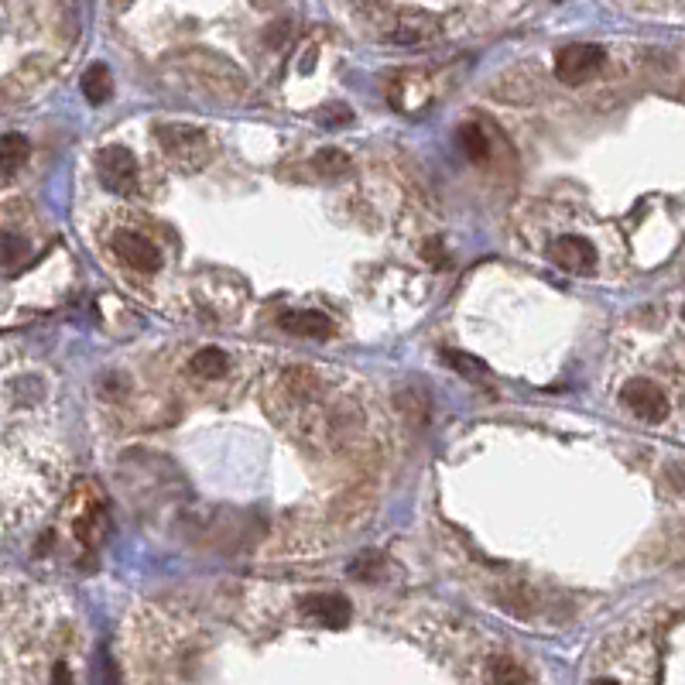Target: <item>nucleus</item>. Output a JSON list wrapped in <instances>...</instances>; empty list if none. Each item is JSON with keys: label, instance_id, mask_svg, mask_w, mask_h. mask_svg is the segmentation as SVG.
Returning <instances> with one entry per match:
<instances>
[{"label": "nucleus", "instance_id": "nucleus-11", "mask_svg": "<svg viewBox=\"0 0 685 685\" xmlns=\"http://www.w3.org/2000/svg\"><path fill=\"white\" fill-rule=\"evenodd\" d=\"M192 374L203 377V381H220L223 374H227V353L216 350V346H206V350H199L196 357H192Z\"/></svg>", "mask_w": 685, "mask_h": 685}, {"label": "nucleus", "instance_id": "nucleus-13", "mask_svg": "<svg viewBox=\"0 0 685 685\" xmlns=\"http://www.w3.org/2000/svg\"><path fill=\"white\" fill-rule=\"evenodd\" d=\"M459 144H463L466 155L477 158V161H483V158L490 155V141H487V134H483L477 124H463V127H459Z\"/></svg>", "mask_w": 685, "mask_h": 685}, {"label": "nucleus", "instance_id": "nucleus-20", "mask_svg": "<svg viewBox=\"0 0 685 685\" xmlns=\"http://www.w3.org/2000/svg\"><path fill=\"white\" fill-rule=\"evenodd\" d=\"M682 319H685V305H682Z\"/></svg>", "mask_w": 685, "mask_h": 685}, {"label": "nucleus", "instance_id": "nucleus-5", "mask_svg": "<svg viewBox=\"0 0 685 685\" xmlns=\"http://www.w3.org/2000/svg\"><path fill=\"white\" fill-rule=\"evenodd\" d=\"M620 401H624V408H631L641 422H662V418L668 415V398L662 394V388H658V384H651V381L624 384Z\"/></svg>", "mask_w": 685, "mask_h": 685}, {"label": "nucleus", "instance_id": "nucleus-7", "mask_svg": "<svg viewBox=\"0 0 685 685\" xmlns=\"http://www.w3.org/2000/svg\"><path fill=\"white\" fill-rule=\"evenodd\" d=\"M305 614H309L316 624H322L326 631H340V627L350 624V600L340 593H319L305 600Z\"/></svg>", "mask_w": 685, "mask_h": 685}, {"label": "nucleus", "instance_id": "nucleus-6", "mask_svg": "<svg viewBox=\"0 0 685 685\" xmlns=\"http://www.w3.org/2000/svg\"><path fill=\"white\" fill-rule=\"evenodd\" d=\"M158 137H161V148L168 151V158L182 161V165H199V158H203V134L196 127L165 124L158 127Z\"/></svg>", "mask_w": 685, "mask_h": 685}, {"label": "nucleus", "instance_id": "nucleus-18", "mask_svg": "<svg viewBox=\"0 0 685 685\" xmlns=\"http://www.w3.org/2000/svg\"><path fill=\"white\" fill-rule=\"evenodd\" d=\"M425 257H429L432 264H442V244H439V240H429V247H425Z\"/></svg>", "mask_w": 685, "mask_h": 685}, {"label": "nucleus", "instance_id": "nucleus-14", "mask_svg": "<svg viewBox=\"0 0 685 685\" xmlns=\"http://www.w3.org/2000/svg\"><path fill=\"white\" fill-rule=\"evenodd\" d=\"M446 364H449V367H456L459 374H466V377H473V374H487V367H483L480 360L466 357V353H446Z\"/></svg>", "mask_w": 685, "mask_h": 685}, {"label": "nucleus", "instance_id": "nucleus-9", "mask_svg": "<svg viewBox=\"0 0 685 685\" xmlns=\"http://www.w3.org/2000/svg\"><path fill=\"white\" fill-rule=\"evenodd\" d=\"M31 155V141L24 134H4L0 137V172L14 175Z\"/></svg>", "mask_w": 685, "mask_h": 685}, {"label": "nucleus", "instance_id": "nucleus-16", "mask_svg": "<svg viewBox=\"0 0 685 685\" xmlns=\"http://www.w3.org/2000/svg\"><path fill=\"white\" fill-rule=\"evenodd\" d=\"M24 254H28L24 240H21V237H7V240H4V251H0V261H4V264H18Z\"/></svg>", "mask_w": 685, "mask_h": 685}, {"label": "nucleus", "instance_id": "nucleus-10", "mask_svg": "<svg viewBox=\"0 0 685 685\" xmlns=\"http://www.w3.org/2000/svg\"><path fill=\"white\" fill-rule=\"evenodd\" d=\"M483 679H487V685H531L528 672L514 658H494L483 672Z\"/></svg>", "mask_w": 685, "mask_h": 685}, {"label": "nucleus", "instance_id": "nucleus-19", "mask_svg": "<svg viewBox=\"0 0 685 685\" xmlns=\"http://www.w3.org/2000/svg\"><path fill=\"white\" fill-rule=\"evenodd\" d=\"M590 685H620V682H614V679H596V682H590Z\"/></svg>", "mask_w": 685, "mask_h": 685}, {"label": "nucleus", "instance_id": "nucleus-17", "mask_svg": "<svg viewBox=\"0 0 685 685\" xmlns=\"http://www.w3.org/2000/svg\"><path fill=\"white\" fill-rule=\"evenodd\" d=\"M52 685H72V672L66 662H59L52 668Z\"/></svg>", "mask_w": 685, "mask_h": 685}, {"label": "nucleus", "instance_id": "nucleus-12", "mask_svg": "<svg viewBox=\"0 0 685 685\" xmlns=\"http://www.w3.org/2000/svg\"><path fill=\"white\" fill-rule=\"evenodd\" d=\"M110 90H114V86H110V69L96 62V66H90V72L83 76L86 100H90V103H107L110 100Z\"/></svg>", "mask_w": 685, "mask_h": 685}, {"label": "nucleus", "instance_id": "nucleus-8", "mask_svg": "<svg viewBox=\"0 0 685 685\" xmlns=\"http://www.w3.org/2000/svg\"><path fill=\"white\" fill-rule=\"evenodd\" d=\"M278 326L292 336H309V340H326L333 333V319L316 309H285L278 316Z\"/></svg>", "mask_w": 685, "mask_h": 685}, {"label": "nucleus", "instance_id": "nucleus-4", "mask_svg": "<svg viewBox=\"0 0 685 685\" xmlns=\"http://www.w3.org/2000/svg\"><path fill=\"white\" fill-rule=\"evenodd\" d=\"M548 257H552V261L569 274H593L596 271V247L586 237H579V233H562V237L552 244Z\"/></svg>", "mask_w": 685, "mask_h": 685}, {"label": "nucleus", "instance_id": "nucleus-2", "mask_svg": "<svg viewBox=\"0 0 685 685\" xmlns=\"http://www.w3.org/2000/svg\"><path fill=\"white\" fill-rule=\"evenodd\" d=\"M114 254L131 271H141V274H155L161 268V251L155 247V240H148L137 230H117L114 233Z\"/></svg>", "mask_w": 685, "mask_h": 685}, {"label": "nucleus", "instance_id": "nucleus-3", "mask_svg": "<svg viewBox=\"0 0 685 685\" xmlns=\"http://www.w3.org/2000/svg\"><path fill=\"white\" fill-rule=\"evenodd\" d=\"M603 59H607V55H603L600 45H569L555 55V76H559L562 83L576 86V83H583V79H590L593 72L603 66Z\"/></svg>", "mask_w": 685, "mask_h": 685}, {"label": "nucleus", "instance_id": "nucleus-15", "mask_svg": "<svg viewBox=\"0 0 685 685\" xmlns=\"http://www.w3.org/2000/svg\"><path fill=\"white\" fill-rule=\"evenodd\" d=\"M316 165L322 168V172H343L346 155H343V151H336V148H326V151H319V155H316Z\"/></svg>", "mask_w": 685, "mask_h": 685}, {"label": "nucleus", "instance_id": "nucleus-1", "mask_svg": "<svg viewBox=\"0 0 685 685\" xmlns=\"http://www.w3.org/2000/svg\"><path fill=\"white\" fill-rule=\"evenodd\" d=\"M96 175H100V182L107 185L110 192H117V196H131V192H137V182H141L134 155L127 148H120V144H107V148L96 155Z\"/></svg>", "mask_w": 685, "mask_h": 685}]
</instances>
